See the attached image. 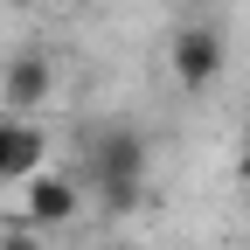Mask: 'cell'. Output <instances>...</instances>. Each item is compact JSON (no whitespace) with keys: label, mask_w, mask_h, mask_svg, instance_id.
I'll use <instances>...</instances> for the list:
<instances>
[{"label":"cell","mask_w":250,"mask_h":250,"mask_svg":"<svg viewBox=\"0 0 250 250\" xmlns=\"http://www.w3.org/2000/svg\"><path fill=\"white\" fill-rule=\"evenodd\" d=\"M90 188H98L111 208H132V195L146 188V132L111 125V132L90 139Z\"/></svg>","instance_id":"6da1fadb"},{"label":"cell","mask_w":250,"mask_h":250,"mask_svg":"<svg viewBox=\"0 0 250 250\" xmlns=\"http://www.w3.org/2000/svg\"><path fill=\"white\" fill-rule=\"evenodd\" d=\"M77 215H83V188L70 174H35L21 188V229L49 236V229H70Z\"/></svg>","instance_id":"7a4b0ae2"},{"label":"cell","mask_w":250,"mask_h":250,"mask_svg":"<svg viewBox=\"0 0 250 250\" xmlns=\"http://www.w3.org/2000/svg\"><path fill=\"white\" fill-rule=\"evenodd\" d=\"M35 174H49V132L35 118L0 111V188H28Z\"/></svg>","instance_id":"3957f363"},{"label":"cell","mask_w":250,"mask_h":250,"mask_svg":"<svg viewBox=\"0 0 250 250\" xmlns=\"http://www.w3.org/2000/svg\"><path fill=\"white\" fill-rule=\"evenodd\" d=\"M167 62H174L181 90H208L215 77H223V35H215L208 21H188V28H174V42H167Z\"/></svg>","instance_id":"277c9868"},{"label":"cell","mask_w":250,"mask_h":250,"mask_svg":"<svg viewBox=\"0 0 250 250\" xmlns=\"http://www.w3.org/2000/svg\"><path fill=\"white\" fill-rule=\"evenodd\" d=\"M49 90H56V70H49V56H42V49L7 56V70H0V104H7V118L42 111V104H49Z\"/></svg>","instance_id":"5b68a950"},{"label":"cell","mask_w":250,"mask_h":250,"mask_svg":"<svg viewBox=\"0 0 250 250\" xmlns=\"http://www.w3.org/2000/svg\"><path fill=\"white\" fill-rule=\"evenodd\" d=\"M0 250H49L35 229H0Z\"/></svg>","instance_id":"8992f818"},{"label":"cell","mask_w":250,"mask_h":250,"mask_svg":"<svg viewBox=\"0 0 250 250\" xmlns=\"http://www.w3.org/2000/svg\"><path fill=\"white\" fill-rule=\"evenodd\" d=\"M49 7H83V0H49Z\"/></svg>","instance_id":"52a82bcc"},{"label":"cell","mask_w":250,"mask_h":250,"mask_svg":"<svg viewBox=\"0 0 250 250\" xmlns=\"http://www.w3.org/2000/svg\"><path fill=\"white\" fill-rule=\"evenodd\" d=\"M104 250H139V243H104Z\"/></svg>","instance_id":"ba28073f"},{"label":"cell","mask_w":250,"mask_h":250,"mask_svg":"<svg viewBox=\"0 0 250 250\" xmlns=\"http://www.w3.org/2000/svg\"><path fill=\"white\" fill-rule=\"evenodd\" d=\"M243 153H250V118H243Z\"/></svg>","instance_id":"9c48e42d"},{"label":"cell","mask_w":250,"mask_h":250,"mask_svg":"<svg viewBox=\"0 0 250 250\" xmlns=\"http://www.w3.org/2000/svg\"><path fill=\"white\" fill-rule=\"evenodd\" d=\"M243 181H250V153H243Z\"/></svg>","instance_id":"30bf717a"}]
</instances>
